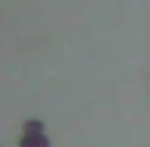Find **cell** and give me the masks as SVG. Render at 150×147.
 <instances>
[{
	"instance_id": "cell-1",
	"label": "cell",
	"mask_w": 150,
	"mask_h": 147,
	"mask_svg": "<svg viewBox=\"0 0 150 147\" xmlns=\"http://www.w3.org/2000/svg\"><path fill=\"white\" fill-rule=\"evenodd\" d=\"M22 147H49V141H46L40 132H34V135H25L22 138Z\"/></svg>"
}]
</instances>
